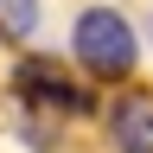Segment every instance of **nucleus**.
Here are the masks:
<instances>
[{"mask_svg": "<svg viewBox=\"0 0 153 153\" xmlns=\"http://www.w3.org/2000/svg\"><path fill=\"white\" fill-rule=\"evenodd\" d=\"M13 89L26 96V102H38V108H64V115H83L89 108V89H76L51 57H26V64L13 70Z\"/></svg>", "mask_w": 153, "mask_h": 153, "instance_id": "obj_2", "label": "nucleus"}, {"mask_svg": "<svg viewBox=\"0 0 153 153\" xmlns=\"http://www.w3.org/2000/svg\"><path fill=\"white\" fill-rule=\"evenodd\" d=\"M76 57H83V70H89V76L121 83V76L134 70V57H140L134 26H128L121 13H108V7H89L83 19H76Z\"/></svg>", "mask_w": 153, "mask_h": 153, "instance_id": "obj_1", "label": "nucleus"}, {"mask_svg": "<svg viewBox=\"0 0 153 153\" xmlns=\"http://www.w3.org/2000/svg\"><path fill=\"white\" fill-rule=\"evenodd\" d=\"M0 19H7L13 38H26V32L38 26V0H0Z\"/></svg>", "mask_w": 153, "mask_h": 153, "instance_id": "obj_4", "label": "nucleus"}, {"mask_svg": "<svg viewBox=\"0 0 153 153\" xmlns=\"http://www.w3.org/2000/svg\"><path fill=\"white\" fill-rule=\"evenodd\" d=\"M108 134L121 153H153V96H121L108 108Z\"/></svg>", "mask_w": 153, "mask_h": 153, "instance_id": "obj_3", "label": "nucleus"}]
</instances>
